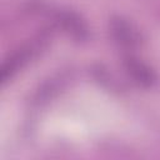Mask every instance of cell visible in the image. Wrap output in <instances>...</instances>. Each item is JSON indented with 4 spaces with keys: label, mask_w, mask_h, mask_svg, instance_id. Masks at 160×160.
Here are the masks:
<instances>
[{
    "label": "cell",
    "mask_w": 160,
    "mask_h": 160,
    "mask_svg": "<svg viewBox=\"0 0 160 160\" xmlns=\"http://www.w3.org/2000/svg\"><path fill=\"white\" fill-rule=\"evenodd\" d=\"M31 50L26 49V50H21L16 54H14L10 59H8L1 68V74H0V79L1 82H5L6 80H9L30 58Z\"/></svg>",
    "instance_id": "277c9868"
},
{
    "label": "cell",
    "mask_w": 160,
    "mask_h": 160,
    "mask_svg": "<svg viewBox=\"0 0 160 160\" xmlns=\"http://www.w3.org/2000/svg\"><path fill=\"white\" fill-rule=\"evenodd\" d=\"M56 21L64 29V31L75 40H85L89 36V29L86 26V22L74 11H60L56 15Z\"/></svg>",
    "instance_id": "3957f363"
},
{
    "label": "cell",
    "mask_w": 160,
    "mask_h": 160,
    "mask_svg": "<svg viewBox=\"0 0 160 160\" xmlns=\"http://www.w3.org/2000/svg\"><path fill=\"white\" fill-rule=\"evenodd\" d=\"M109 30L114 42L124 49H134L141 44L142 38L139 29L121 16H114L110 20Z\"/></svg>",
    "instance_id": "6da1fadb"
},
{
    "label": "cell",
    "mask_w": 160,
    "mask_h": 160,
    "mask_svg": "<svg viewBox=\"0 0 160 160\" xmlns=\"http://www.w3.org/2000/svg\"><path fill=\"white\" fill-rule=\"evenodd\" d=\"M124 70L128 76L141 88H151L156 81L154 70L148 64L134 56H128L124 59Z\"/></svg>",
    "instance_id": "7a4b0ae2"
}]
</instances>
